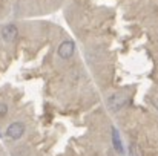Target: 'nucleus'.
I'll use <instances>...</instances> for the list:
<instances>
[{
    "label": "nucleus",
    "instance_id": "7ed1b4c3",
    "mask_svg": "<svg viewBox=\"0 0 158 156\" xmlns=\"http://www.w3.org/2000/svg\"><path fill=\"white\" fill-rule=\"evenodd\" d=\"M17 35H19V29H17V26L12 25V23L3 26L2 31H0V37H2V40H3L5 43H12V42L17 38Z\"/></svg>",
    "mask_w": 158,
    "mask_h": 156
},
{
    "label": "nucleus",
    "instance_id": "f03ea898",
    "mask_svg": "<svg viewBox=\"0 0 158 156\" xmlns=\"http://www.w3.org/2000/svg\"><path fill=\"white\" fill-rule=\"evenodd\" d=\"M127 103H129V97L126 94H114L107 100V107L110 110H120L121 107H124Z\"/></svg>",
    "mask_w": 158,
    "mask_h": 156
},
{
    "label": "nucleus",
    "instance_id": "423d86ee",
    "mask_svg": "<svg viewBox=\"0 0 158 156\" xmlns=\"http://www.w3.org/2000/svg\"><path fill=\"white\" fill-rule=\"evenodd\" d=\"M141 150H140V147L135 144V142H132L131 146H129V156H141Z\"/></svg>",
    "mask_w": 158,
    "mask_h": 156
},
{
    "label": "nucleus",
    "instance_id": "1a4fd4ad",
    "mask_svg": "<svg viewBox=\"0 0 158 156\" xmlns=\"http://www.w3.org/2000/svg\"><path fill=\"white\" fill-rule=\"evenodd\" d=\"M0 138H2V133H0Z\"/></svg>",
    "mask_w": 158,
    "mask_h": 156
},
{
    "label": "nucleus",
    "instance_id": "20e7f679",
    "mask_svg": "<svg viewBox=\"0 0 158 156\" xmlns=\"http://www.w3.org/2000/svg\"><path fill=\"white\" fill-rule=\"evenodd\" d=\"M74 51H75V45H74V42L72 40H64L60 46H58V57L60 58H63V60H68V58H71L72 55H74Z\"/></svg>",
    "mask_w": 158,
    "mask_h": 156
},
{
    "label": "nucleus",
    "instance_id": "0eeeda50",
    "mask_svg": "<svg viewBox=\"0 0 158 156\" xmlns=\"http://www.w3.org/2000/svg\"><path fill=\"white\" fill-rule=\"evenodd\" d=\"M6 113H8V104L6 103H0V118L6 116Z\"/></svg>",
    "mask_w": 158,
    "mask_h": 156
},
{
    "label": "nucleus",
    "instance_id": "f257e3e1",
    "mask_svg": "<svg viewBox=\"0 0 158 156\" xmlns=\"http://www.w3.org/2000/svg\"><path fill=\"white\" fill-rule=\"evenodd\" d=\"M23 133H25V124L22 121H15V122L9 124L8 129H6V138L11 139V141L20 139L23 136Z\"/></svg>",
    "mask_w": 158,
    "mask_h": 156
},
{
    "label": "nucleus",
    "instance_id": "6e6552de",
    "mask_svg": "<svg viewBox=\"0 0 158 156\" xmlns=\"http://www.w3.org/2000/svg\"><path fill=\"white\" fill-rule=\"evenodd\" d=\"M155 107H157V110H158V100L155 101Z\"/></svg>",
    "mask_w": 158,
    "mask_h": 156
},
{
    "label": "nucleus",
    "instance_id": "39448f33",
    "mask_svg": "<svg viewBox=\"0 0 158 156\" xmlns=\"http://www.w3.org/2000/svg\"><path fill=\"white\" fill-rule=\"evenodd\" d=\"M112 144H114V149L118 155H124V149H123V142H121V138H120V133L115 127H112Z\"/></svg>",
    "mask_w": 158,
    "mask_h": 156
}]
</instances>
